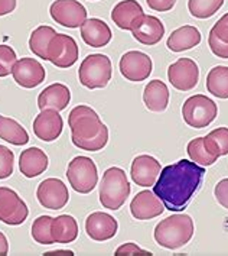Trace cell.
<instances>
[{
    "label": "cell",
    "instance_id": "1f68e13d",
    "mask_svg": "<svg viewBox=\"0 0 228 256\" xmlns=\"http://www.w3.org/2000/svg\"><path fill=\"white\" fill-rule=\"evenodd\" d=\"M223 4L224 0H188L189 12L198 19H208L214 16Z\"/></svg>",
    "mask_w": 228,
    "mask_h": 256
},
{
    "label": "cell",
    "instance_id": "74e56055",
    "mask_svg": "<svg viewBox=\"0 0 228 256\" xmlns=\"http://www.w3.org/2000/svg\"><path fill=\"white\" fill-rule=\"evenodd\" d=\"M210 32L214 34L218 40H224V42H227L228 44V14H224L223 18H220L218 22L215 24Z\"/></svg>",
    "mask_w": 228,
    "mask_h": 256
},
{
    "label": "cell",
    "instance_id": "4fadbf2b",
    "mask_svg": "<svg viewBox=\"0 0 228 256\" xmlns=\"http://www.w3.org/2000/svg\"><path fill=\"white\" fill-rule=\"evenodd\" d=\"M120 72L121 76L129 81L140 82L149 78L152 74V60L148 54L140 51H129L120 58Z\"/></svg>",
    "mask_w": 228,
    "mask_h": 256
},
{
    "label": "cell",
    "instance_id": "60d3db41",
    "mask_svg": "<svg viewBox=\"0 0 228 256\" xmlns=\"http://www.w3.org/2000/svg\"><path fill=\"white\" fill-rule=\"evenodd\" d=\"M16 9V0H0V16L12 14Z\"/></svg>",
    "mask_w": 228,
    "mask_h": 256
},
{
    "label": "cell",
    "instance_id": "b9f144b4",
    "mask_svg": "<svg viewBox=\"0 0 228 256\" xmlns=\"http://www.w3.org/2000/svg\"><path fill=\"white\" fill-rule=\"evenodd\" d=\"M7 252H9V243L6 236L0 232V256L7 255Z\"/></svg>",
    "mask_w": 228,
    "mask_h": 256
},
{
    "label": "cell",
    "instance_id": "2e32d148",
    "mask_svg": "<svg viewBox=\"0 0 228 256\" xmlns=\"http://www.w3.org/2000/svg\"><path fill=\"white\" fill-rule=\"evenodd\" d=\"M132 35L137 42L152 46L159 44L165 35V26L159 18L152 14H142L132 28Z\"/></svg>",
    "mask_w": 228,
    "mask_h": 256
},
{
    "label": "cell",
    "instance_id": "8d00e7d4",
    "mask_svg": "<svg viewBox=\"0 0 228 256\" xmlns=\"http://www.w3.org/2000/svg\"><path fill=\"white\" fill-rule=\"evenodd\" d=\"M214 194L218 204H221L224 208L228 210V178L218 181V184L215 186Z\"/></svg>",
    "mask_w": 228,
    "mask_h": 256
},
{
    "label": "cell",
    "instance_id": "9a60e30c",
    "mask_svg": "<svg viewBox=\"0 0 228 256\" xmlns=\"http://www.w3.org/2000/svg\"><path fill=\"white\" fill-rule=\"evenodd\" d=\"M64 120L59 112L46 108L40 110V113L33 120V134L43 142H54L62 134Z\"/></svg>",
    "mask_w": 228,
    "mask_h": 256
},
{
    "label": "cell",
    "instance_id": "d590c367",
    "mask_svg": "<svg viewBox=\"0 0 228 256\" xmlns=\"http://www.w3.org/2000/svg\"><path fill=\"white\" fill-rule=\"evenodd\" d=\"M208 45H210V50L211 52L218 56V58H223V60H228V44L224 40H218L214 34L210 32V36H208Z\"/></svg>",
    "mask_w": 228,
    "mask_h": 256
},
{
    "label": "cell",
    "instance_id": "d4e9b609",
    "mask_svg": "<svg viewBox=\"0 0 228 256\" xmlns=\"http://www.w3.org/2000/svg\"><path fill=\"white\" fill-rule=\"evenodd\" d=\"M145 106L155 113L165 112L169 104V90L168 86L161 80H153L145 87L143 92Z\"/></svg>",
    "mask_w": 228,
    "mask_h": 256
},
{
    "label": "cell",
    "instance_id": "9c48e42d",
    "mask_svg": "<svg viewBox=\"0 0 228 256\" xmlns=\"http://www.w3.org/2000/svg\"><path fill=\"white\" fill-rule=\"evenodd\" d=\"M26 202L19 194L7 187H0V222L9 226H19L27 218Z\"/></svg>",
    "mask_w": 228,
    "mask_h": 256
},
{
    "label": "cell",
    "instance_id": "52a82bcc",
    "mask_svg": "<svg viewBox=\"0 0 228 256\" xmlns=\"http://www.w3.org/2000/svg\"><path fill=\"white\" fill-rule=\"evenodd\" d=\"M67 178L69 186L77 192L88 194L98 182L97 165L88 156H75L68 164Z\"/></svg>",
    "mask_w": 228,
    "mask_h": 256
},
{
    "label": "cell",
    "instance_id": "5bb4252c",
    "mask_svg": "<svg viewBox=\"0 0 228 256\" xmlns=\"http://www.w3.org/2000/svg\"><path fill=\"white\" fill-rule=\"evenodd\" d=\"M12 76L17 86L23 88H35L45 81L46 71L35 58H20L14 64Z\"/></svg>",
    "mask_w": 228,
    "mask_h": 256
},
{
    "label": "cell",
    "instance_id": "7402d4cb",
    "mask_svg": "<svg viewBox=\"0 0 228 256\" xmlns=\"http://www.w3.org/2000/svg\"><path fill=\"white\" fill-rule=\"evenodd\" d=\"M48 155L40 148L32 146L22 150L19 156V170L22 176L26 178H35L46 171L48 168Z\"/></svg>",
    "mask_w": 228,
    "mask_h": 256
},
{
    "label": "cell",
    "instance_id": "f35d334b",
    "mask_svg": "<svg viewBox=\"0 0 228 256\" xmlns=\"http://www.w3.org/2000/svg\"><path fill=\"white\" fill-rule=\"evenodd\" d=\"M116 255H152V254L142 249V248H139L136 243L129 242L119 246L116 249Z\"/></svg>",
    "mask_w": 228,
    "mask_h": 256
},
{
    "label": "cell",
    "instance_id": "f546056e",
    "mask_svg": "<svg viewBox=\"0 0 228 256\" xmlns=\"http://www.w3.org/2000/svg\"><path fill=\"white\" fill-rule=\"evenodd\" d=\"M207 149L215 156L228 155V128H217L204 138Z\"/></svg>",
    "mask_w": 228,
    "mask_h": 256
},
{
    "label": "cell",
    "instance_id": "ac0fdd59",
    "mask_svg": "<svg viewBox=\"0 0 228 256\" xmlns=\"http://www.w3.org/2000/svg\"><path fill=\"white\" fill-rule=\"evenodd\" d=\"M165 206L161 198L150 190L140 191L134 196L130 202V213L136 220H150L161 216L165 212Z\"/></svg>",
    "mask_w": 228,
    "mask_h": 256
},
{
    "label": "cell",
    "instance_id": "d6986e66",
    "mask_svg": "<svg viewBox=\"0 0 228 256\" xmlns=\"http://www.w3.org/2000/svg\"><path fill=\"white\" fill-rule=\"evenodd\" d=\"M161 174V162L150 155H139L132 162L130 176L139 187H153Z\"/></svg>",
    "mask_w": 228,
    "mask_h": 256
},
{
    "label": "cell",
    "instance_id": "7bdbcfd3",
    "mask_svg": "<svg viewBox=\"0 0 228 256\" xmlns=\"http://www.w3.org/2000/svg\"><path fill=\"white\" fill-rule=\"evenodd\" d=\"M46 256H52V255H69L72 256L74 255V252L72 250H51V252H46L45 254Z\"/></svg>",
    "mask_w": 228,
    "mask_h": 256
},
{
    "label": "cell",
    "instance_id": "30bf717a",
    "mask_svg": "<svg viewBox=\"0 0 228 256\" xmlns=\"http://www.w3.org/2000/svg\"><path fill=\"white\" fill-rule=\"evenodd\" d=\"M168 80L179 92L195 88L200 80V68L191 58H179L168 68Z\"/></svg>",
    "mask_w": 228,
    "mask_h": 256
},
{
    "label": "cell",
    "instance_id": "603a6c76",
    "mask_svg": "<svg viewBox=\"0 0 228 256\" xmlns=\"http://www.w3.org/2000/svg\"><path fill=\"white\" fill-rule=\"evenodd\" d=\"M143 8L137 0H123L111 10V19L123 30H132L134 22L142 16Z\"/></svg>",
    "mask_w": 228,
    "mask_h": 256
},
{
    "label": "cell",
    "instance_id": "ba28073f",
    "mask_svg": "<svg viewBox=\"0 0 228 256\" xmlns=\"http://www.w3.org/2000/svg\"><path fill=\"white\" fill-rule=\"evenodd\" d=\"M80 56V50L75 40L65 34H56L49 42L48 46V61H51L55 67H72Z\"/></svg>",
    "mask_w": 228,
    "mask_h": 256
},
{
    "label": "cell",
    "instance_id": "83f0119b",
    "mask_svg": "<svg viewBox=\"0 0 228 256\" xmlns=\"http://www.w3.org/2000/svg\"><path fill=\"white\" fill-rule=\"evenodd\" d=\"M56 35V30L54 28L46 26H38L32 34H30V38H29V50L36 55L38 58L42 60H46L48 61V46H49V42Z\"/></svg>",
    "mask_w": 228,
    "mask_h": 256
},
{
    "label": "cell",
    "instance_id": "5b68a950",
    "mask_svg": "<svg viewBox=\"0 0 228 256\" xmlns=\"http://www.w3.org/2000/svg\"><path fill=\"white\" fill-rule=\"evenodd\" d=\"M113 76V67L111 61L107 55L91 54L81 62L78 70V78L80 82L90 88H104L111 80Z\"/></svg>",
    "mask_w": 228,
    "mask_h": 256
},
{
    "label": "cell",
    "instance_id": "8992f818",
    "mask_svg": "<svg viewBox=\"0 0 228 256\" xmlns=\"http://www.w3.org/2000/svg\"><path fill=\"white\" fill-rule=\"evenodd\" d=\"M218 114V106L214 100L204 94L189 97L182 106V118L189 128L204 129L215 120Z\"/></svg>",
    "mask_w": 228,
    "mask_h": 256
},
{
    "label": "cell",
    "instance_id": "277c9868",
    "mask_svg": "<svg viewBox=\"0 0 228 256\" xmlns=\"http://www.w3.org/2000/svg\"><path fill=\"white\" fill-rule=\"evenodd\" d=\"M130 184L126 172L119 166H111L103 174L100 182V202L104 208L119 210L130 196Z\"/></svg>",
    "mask_w": 228,
    "mask_h": 256
},
{
    "label": "cell",
    "instance_id": "7c38bea8",
    "mask_svg": "<svg viewBox=\"0 0 228 256\" xmlns=\"http://www.w3.org/2000/svg\"><path fill=\"white\" fill-rule=\"evenodd\" d=\"M36 197L42 207L48 210H61L69 200L68 187L59 178H46L36 190Z\"/></svg>",
    "mask_w": 228,
    "mask_h": 256
},
{
    "label": "cell",
    "instance_id": "484cf974",
    "mask_svg": "<svg viewBox=\"0 0 228 256\" xmlns=\"http://www.w3.org/2000/svg\"><path fill=\"white\" fill-rule=\"evenodd\" d=\"M51 233L55 243H72L78 238V223L69 214H61L52 220Z\"/></svg>",
    "mask_w": 228,
    "mask_h": 256
},
{
    "label": "cell",
    "instance_id": "d6a6232c",
    "mask_svg": "<svg viewBox=\"0 0 228 256\" xmlns=\"http://www.w3.org/2000/svg\"><path fill=\"white\" fill-rule=\"evenodd\" d=\"M54 217L51 216H39L32 224V238L33 240L39 244H52L55 243L51 226H52Z\"/></svg>",
    "mask_w": 228,
    "mask_h": 256
},
{
    "label": "cell",
    "instance_id": "cb8c5ba5",
    "mask_svg": "<svg viewBox=\"0 0 228 256\" xmlns=\"http://www.w3.org/2000/svg\"><path fill=\"white\" fill-rule=\"evenodd\" d=\"M200 42H201V32L198 30V28L185 25L175 29L169 35L166 40V46L174 52H182L200 45Z\"/></svg>",
    "mask_w": 228,
    "mask_h": 256
},
{
    "label": "cell",
    "instance_id": "ab89813d",
    "mask_svg": "<svg viewBox=\"0 0 228 256\" xmlns=\"http://www.w3.org/2000/svg\"><path fill=\"white\" fill-rule=\"evenodd\" d=\"M148 6L152 10H156V12H169L172 10L175 4H176V0H146Z\"/></svg>",
    "mask_w": 228,
    "mask_h": 256
},
{
    "label": "cell",
    "instance_id": "44dd1931",
    "mask_svg": "<svg viewBox=\"0 0 228 256\" xmlns=\"http://www.w3.org/2000/svg\"><path fill=\"white\" fill-rule=\"evenodd\" d=\"M71 102V92L65 84L55 82L48 87H45L38 96V108L40 110L52 108L56 112H61Z\"/></svg>",
    "mask_w": 228,
    "mask_h": 256
},
{
    "label": "cell",
    "instance_id": "836d02e7",
    "mask_svg": "<svg viewBox=\"0 0 228 256\" xmlns=\"http://www.w3.org/2000/svg\"><path fill=\"white\" fill-rule=\"evenodd\" d=\"M17 58L16 52L9 45H0V77H7L12 74Z\"/></svg>",
    "mask_w": 228,
    "mask_h": 256
},
{
    "label": "cell",
    "instance_id": "8fae6325",
    "mask_svg": "<svg viewBox=\"0 0 228 256\" xmlns=\"http://www.w3.org/2000/svg\"><path fill=\"white\" fill-rule=\"evenodd\" d=\"M51 18L65 28H80L87 20V9L78 0H55L49 8Z\"/></svg>",
    "mask_w": 228,
    "mask_h": 256
},
{
    "label": "cell",
    "instance_id": "e0dca14e",
    "mask_svg": "<svg viewBox=\"0 0 228 256\" xmlns=\"http://www.w3.org/2000/svg\"><path fill=\"white\" fill-rule=\"evenodd\" d=\"M117 220L108 213L94 212L85 220V232L88 238L95 242H104L113 239L117 233Z\"/></svg>",
    "mask_w": 228,
    "mask_h": 256
},
{
    "label": "cell",
    "instance_id": "4dcf8cb0",
    "mask_svg": "<svg viewBox=\"0 0 228 256\" xmlns=\"http://www.w3.org/2000/svg\"><path fill=\"white\" fill-rule=\"evenodd\" d=\"M191 161L200 164L201 166H211L213 164L217 162L218 156L213 155L204 144V138H195L188 144L187 148Z\"/></svg>",
    "mask_w": 228,
    "mask_h": 256
},
{
    "label": "cell",
    "instance_id": "4316f807",
    "mask_svg": "<svg viewBox=\"0 0 228 256\" xmlns=\"http://www.w3.org/2000/svg\"><path fill=\"white\" fill-rule=\"evenodd\" d=\"M0 139L12 144L14 146H22L29 142V134L14 119L0 114Z\"/></svg>",
    "mask_w": 228,
    "mask_h": 256
},
{
    "label": "cell",
    "instance_id": "6da1fadb",
    "mask_svg": "<svg viewBox=\"0 0 228 256\" xmlns=\"http://www.w3.org/2000/svg\"><path fill=\"white\" fill-rule=\"evenodd\" d=\"M205 176V168L197 162L181 160L161 170L153 192L169 212H182L198 191Z\"/></svg>",
    "mask_w": 228,
    "mask_h": 256
},
{
    "label": "cell",
    "instance_id": "7a4b0ae2",
    "mask_svg": "<svg viewBox=\"0 0 228 256\" xmlns=\"http://www.w3.org/2000/svg\"><path fill=\"white\" fill-rule=\"evenodd\" d=\"M68 126L71 129V140L77 148L97 152L107 145L108 128L97 112L85 104H80L69 112Z\"/></svg>",
    "mask_w": 228,
    "mask_h": 256
},
{
    "label": "cell",
    "instance_id": "3957f363",
    "mask_svg": "<svg viewBox=\"0 0 228 256\" xmlns=\"http://www.w3.org/2000/svg\"><path fill=\"white\" fill-rule=\"evenodd\" d=\"M195 232L194 220L188 214H174L166 217L155 228V240L165 249H179L192 239Z\"/></svg>",
    "mask_w": 228,
    "mask_h": 256
},
{
    "label": "cell",
    "instance_id": "f1b7e54d",
    "mask_svg": "<svg viewBox=\"0 0 228 256\" xmlns=\"http://www.w3.org/2000/svg\"><path fill=\"white\" fill-rule=\"evenodd\" d=\"M207 90L218 98H228V67L218 66L207 76Z\"/></svg>",
    "mask_w": 228,
    "mask_h": 256
},
{
    "label": "cell",
    "instance_id": "e575fe53",
    "mask_svg": "<svg viewBox=\"0 0 228 256\" xmlns=\"http://www.w3.org/2000/svg\"><path fill=\"white\" fill-rule=\"evenodd\" d=\"M13 150L4 145H0V180H4L13 174Z\"/></svg>",
    "mask_w": 228,
    "mask_h": 256
},
{
    "label": "cell",
    "instance_id": "ffe728a7",
    "mask_svg": "<svg viewBox=\"0 0 228 256\" xmlns=\"http://www.w3.org/2000/svg\"><path fill=\"white\" fill-rule=\"evenodd\" d=\"M111 36H113L111 29L104 20L98 18L87 19L81 25V38L88 46L103 48L111 40Z\"/></svg>",
    "mask_w": 228,
    "mask_h": 256
}]
</instances>
